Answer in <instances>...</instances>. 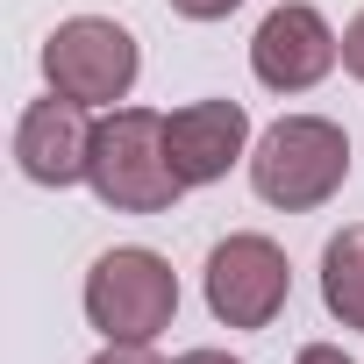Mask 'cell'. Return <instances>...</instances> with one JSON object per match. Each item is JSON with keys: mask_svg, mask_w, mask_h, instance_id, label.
<instances>
[{"mask_svg": "<svg viewBox=\"0 0 364 364\" xmlns=\"http://www.w3.org/2000/svg\"><path fill=\"white\" fill-rule=\"evenodd\" d=\"M343 72H350V79H364V15L343 29Z\"/></svg>", "mask_w": 364, "mask_h": 364, "instance_id": "obj_12", "label": "cell"}, {"mask_svg": "<svg viewBox=\"0 0 364 364\" xmlns=\"http://www.w3.org/2000/svg\"><path fill=\"white\" fill-rule=\"evenodd\" d=\"M250 114L243 100H186L164 114V157L171 171L193 186H215V178H229V164H250Z\"/></svg>", "mask_w": 364, "mask_h": 364, "instance_id": "obj_7", "label": "cell"}, {"mask_svg": "<svg viewBox=\"0 0 364 364\" xmlns=\"http://www.w3.org/2000/svg\"><path fill=\"white\" fill-rule=\"evenodd\" d=\"M321 307L364 336V222H350L321 243Z\"/></svg>", "mask_w": 364, "mask_h": 364, "instance_id": "obj_9", "label": "cell"}, {"mask_svg": "<svg viewBox=\"0 0 364 364\" xmlns=\"http://www.w3.org/2000/svg\"><path fill=\"white\" fill-rule=\"evenodd\" d=\"M86 186L114 215H164V208H178L186 178H178L171 157H164V114L157 107H107L93 122Z\"/></svg>", "mask_w": 364, "mask_h": 364, "instance_id": "obj_2", "label": "cell"}, {"mask_svg": "<svg viewBox=\"0 0 364 364\" xmlns=\"http://www.w3.org/2000/svg\"><path fill=\"white\" fill-rule=\"evenodd\" d=\"M171 364H243V357H229V350H186V357H171Z\"/></svg>", "mask_w": 364, "mask_h": 364, "instance_id": "obj_14", "label": "cell"}, {"mask_svg": "<svg viewBox=\"0 0 364 364\" xmlns=\"http://www.w3.org/2000/svg\"><path fill=\"white\" fill-rule=\"evenodd\" d=\"M350 178V136L328 114H279L250 143V186L279 215H314Z\"/></svg>", "mask_w": 364, "mask_h": 364, "instance_id": "obj_1", "label": "cell"}, {"mask_svg": "<svg viewBox=\"0 0 364 364\" xmlns=\"http://www.w3.org/2000/svg\"><path fill=\"white\" fill-rule=\"evenodd\" d=\"M293 364H357V357H343V350H336V343H307V350H300V357H293Z\"/></svg>", "mask_w": 364, "mask_h": 364, "instance_id": "obj_13", "label": "cell"}, {"mask_svg": "<svg viewBox=\"0 0 364 364\" xmlns=\"http://www.w3.org/2000/svg\"><path fill=\"white\" fill-rule=\"evenodd\" d=\"M79 300H86V321L100 328V343H157L178 314V272L157 250L122 243V250L93 257Z\"/></svg>", "mask_w": 364, "mask_h": 364, "instance_id": "obj_3", "label": "cell"}, {"mask_svg": "<svg viewBox=\"0 0 364 364\" xmlns=\"http://www.w3.org/2000/svg\"><path fill=\"white\" fill-rule=\"evenodd\" d=\"M336 65H343V36L314 0H279L250 36V72L264 93H314Z\"/></svg>", "mask_w": 364, "mask_h": 364, "instance_id": "obj_6", "label": "cell"}, {"mask_svg": "<svg viewBox=\"0 0 364 364\" xmlns=\"http://www.w3.org/2000/svg\"><path fill=\"white\" fill-rule=\"evenodd\" d=\"M86 114H93V107H79V100H65V93L22 107V122H15V164H22L29 186L65 193V186L86 178V164H93V122H86Z\"/></svg>", "mask_w": 364, "mask_h": 364, "instance_id": "obj_8", "label": "cell"}, {"mask_svg": "<svg viewBox=\"0 0 364 364\" xmlns=\"http://www.w3.org/2000/svg\"><path fill=\"white\" fill-rule=\"evenodd\" d=\"M136 72H143V50L107 15H72V22H58L43 36V79H50V93H65V100H79L93 114L122 107L129 86H136Z\"/></svg>", "mask_w": 364, "mask_h": 364, "instance_id": "obj_4", "label": "cell"}, {"mask_svg": "<svg viewBox=\"0 0 364 364\" xmlns=\"http://www.w3.org/2000/svg\"><path fill=\"white\" fill-rule=\"evenodd\" d=\"M164 8H171V15H186V22H229L243 0H164Z\"/></svg>", "mask_w": 364, "mask_h": 364, "instance_id": "obj_10", "label": "cell"}, {"mask_svg": "<svg viewBox=\"0 0 364 364\" xmlns=\"http://www.w3.org/2000/svg\"><path fill=\"white\" fill-rule=\"evenodd\" d=\"M86 364H157V350L150 343H100Z\"/></svg>", "mask_w": 364, "mask_h": 364, "instance_id": "obj_11", "label": "cell"}, {"mask_svg": "<svg viewBox=\"0 0 364 364\" xmlns=\"http://www.w3.org/2000/svg\"><path fill=\"white\" fill-rule=\"evenodd\" d=\"M200 293H208V314L222 328H272L293 300V264L272 236L257 229H236L208 250V272H200Z\"/></svg>", "mask_w": 364, "mask_h": 364, "instance_id": "obj_5", "label": "cell"}]
</instances>
